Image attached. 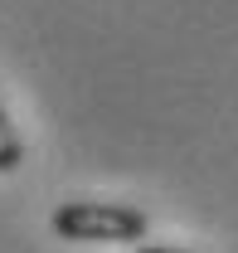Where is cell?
I'll list each match as a JSON object with an SVG mask.
<instances>
[{
    "label": "cell",
    "mask_w": 238,
    "mask_h": 253,
    "mask_svg": "<svg viewBox=\"0 0 238 253\" xmlns=\"http://www.w3.org/2000/svg\"><path fill=\"white\" fill-rule=\"evenodd\" d=\"M49 224L68 244H136L151 229V219L136 205H117V200H68L49 214Z\"/></svg>",
    "instance_id": "1"
},
{
    "label": "cell",
    "mask_w": 238,
    "mask_h": 253,
    "mask_svg": "<svg viewBox=\"0 0 238 253\" xmlns=\"http://www.w3.org/2000/svg\"><path fill=\"white\" fill-rule=\"evenodd\" d=\"M20 161H25V141H20V131H15L10 112H5V102H0V175L20 170Z\"/></svg>",
    "instance_id": "2"
},
{
    "label": "cell",
    "mask_w": 238,
    "mask_h": 253,
    "mask_svg": "<svg viewBox=\"0 0 238 253\" xmlns=\"http://www.w3.org/2000/svg\"><path fill=\"white\" fill-rule=\"evenodd\" d=\"M136 253H190V249H136Z\"/></svg>",
    "instance_id": "3"
}]
</instances>
